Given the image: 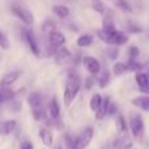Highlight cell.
<instances>
[{
  "label": "cell",
  "mask_w": 149,
  "mask_h": 149,
  "mask_svg": "<svg viewBox=\"0 0 149 149\" xmlns=\"http://www.w3.org/2000/svg\"><path fill=\"white\" fill-rule=\"evenodd\" d=\"M10 10H12L13 15H15L20 21H22L26 26H30V25H33L34 24L33 13H31L26 7L15 3V4H12V7H10Z\"/></svg>",
  "instance_id": "obj_3"
},
{
  "label": "cell",
  "mask_w": 149,
  "mask_h": 149,
  "mask_svg": "<svg viewBox=\"0 0 149 149\" xmlns=\"http://www.w3.org/2000/svg\"><path fill=\"white\" fill-rule=\"evenodd\" d=\"M94 76H90V77H88L86 80H85V89H88V90H90L92 89V86L94 85Z\"/></svg>",
  "instance_id": "obj_35"
},
{
  "label": "cell",
  "mask_w": 149,
  "mask_h": 149,
  "mask_svg": "<svg viewBox=\"0 0 149 149\" xmlns=\"http://www.w3.org/2000/svg\"><path fill=\"white\" fill-rule=\"evenodd\" d=\"M110 72H109L107 70L105 71H101L100 73V79H98V85H100V88H106L109 85V82H110Z\"/></svg>",
  "instance_id": "obj_23"
},
{
  "label": "cell",
  "mask_w": 149,
  "mask_h": 149,
  "mask_svg": "<svg viewBox=\"0 0 149 149\" xmlns=\"http://www.w3.org/2000/svg\"><path fill=\"white\" fill-rule=\"evenodd\" d=\"M102 30L105 31V33H107V34L115 33V31H116V26H115V24H114L111 16L106 15V17L103 18V21H102Z\"/></svg>",
  "instance_id": "obj_17"
},
{
  "label": "cell",
  "mask_w": 149,
  "mask_h": 149,
  "mask_svg": "<svg viewBox=\"0 0 149 149\" xmlns=\"http://www.w3.org/2000/svg\"><path fill=\"white\" fill-rule=\"evenodd\" d=\"M140 55V50L137 46H130L128 50H127V58H128L130 62H132V60H137V58H139Z\"/></svg>",
  "instance_id": "obj_29"
},
{
  "label": "cell",
  "mask_w": 149,
  "mask_h": 149,
  "mask_svg": "<svg viewBox=\"0 0 149 149\" xmlns=\"http://www.w3.org/2000/svg\"><path fill=\"white\" fill-rule=\"evenodd\" d=\"M82 64H84L85 70L90 76H97L102 71V65H101L100 60L94 56H84L82 58Z\"/></svg>",
  "instance_id": "obj_6"
},
{
  "label": "cell",
  "mask_w": 149,
  "mask_h": 149,
  "mask_svg": "<svg viewBox=\"0 0 149 149\" xmlns=\"http://www.w3.org/2000/svg\"><path fill=\"white\" fill-rule=\"evenodd\" d=\"M54 59L56 62V64L59 65H65L68 63H71L73 60V56L71 54V51L67 49V47H60V49L56 50L54 55Z\"/></svg>",
  "instance_id": "obj_8"
},
{
  "label": "cell",
  "mask_w": 149,
  "mask_h": 149,
  "mask_svg": "<svg viewBox=\"0 0 149 149\" xmlns=\"http://www.w3.org/2000/svg\"><path fill=\"white\" fill-rule=\"evenodd\" d=\"M49 115L52 120H58L60 118V106L56 97H54L49 103Z\"/></svg>",
  "instance_id": "obj_15"
},
{
  "label": "cell",
  "mask_w": 149,
  "mask_h": 149,
  "mask_svg": "<svg viewBox=\"0 0 149 149\" xmlns=\"http://www.w3.org/2000/svg\"><path fill=\"white\" fill-rule=\"evenodd\" d=\"M130 30L132 31V33H141V28H139V26L136 25H130Z\"/></svg>",
  "instance_id": "obj_37"
},
{
  "label": "cell",
  "mask_w": 149,
  "mask_h": 149,
  "mask_svg": "<svg viewBox=\"0 0 149 149\" xmlns=\"http://www.w3.org/2000/svg\"><path fill=\"white\" fill-rule=\"evenodd\" d=\"M39 137H41L42 143L46 147H51L52 145V134L49 128H41L39 130Z\"/></svg>",
  "instance_id": "obj_18"
},
{
  "label": "cell",
  "mask_w": 149,
  "mask_h": 149,
  "mask_svg": "<svg viewBox=\"0 0 149 149\" xmlns=\"http://www.w3.org/2000/svg\"><path fill=\"white\" fill-rule=\"evenodd\" d=\"M17 127V122L15 119H8V120L0 122V135H9Z\"/></svg>",
  "instance_id": "obj_14"
},
{
  "label": "cell",
  "mask_w": 149,
  "mask_h": 149,
  "mask_svg": "<svg viewBox=\"0 0 149 149\" xmlns=\"http://www.w3.org/2000/svg\"><path fill=\"white\" fill-rule=\"evenodd\" d=\"M93 135H94V130L92 127H85L82 130V132L76 137V144H77V149H85L88 145L90 144L93 139Z\"/></svg>",
  "instance_id": "obj_7"
},
{
  "label": "cell",
  "mask_w": 149,
  "mask_h": 149,
  "mask_svg": "<svg viewBox=\"0 0 149 149\" xmlns=\"http://www.w3.org/2000/svg\"><path fill=\"white\" fill-rule=\"evenodd\" d=\"M113 72L116 76H120V74H124L126 72H128V68H127V64L123 62H116L115 64L113 65Z\"/></svg>",
  "instance_id": "obj_26"
},
{
  "label": "cell",
  "mask_w": 149,
  "mask_h": 149,
  "mask_svg": "<svg viewBox=\"0 0 149 149\" xmlns=\"http://www.w3.org/2000/svg\"><path fill=\"white\" fill-rule=\"evenodd\" d=\"M131 103L137 109H141L144 111H149V95L148 94L136 95V97L132 98Z\"/></svg>",
  "instance_id": "obj_12"
},
{
  "label": "cell",
  "mask_w": 149,
  "mask_h": 149,
  "mask_svg": "<svg viewBox=\"0 0 149 149\" xmlns=\"http://www.w3.org/2000/svg\"><path fill=\"white\" fill-rule=\"evenodd\" d=\"M49 43L51 47H54V49H60V47L64 46L65 43V37L63 33H60V31H52V33L49 34Z\"/></svg>",
  "instance_id": "obj_10"
},
{
  "label": "cell",
  "mask_w": 149,
  "mask_h": 149,
  "mask_svg": "<svg viewBox=\"0 0 149 149\" xmlns=\"http://www.w3.org/2000/svg\"><path fill=\"white\" fill-rule=\"evenodd\" d=\"M0 94H1L4 102H7V101H13V98H15V92H13L10 88H0Z\"/></svg>",
  "instance_id": "obj_28"
},
{
  "label": "cell",
  "mask_w": 149,
  "mask_h": 149,
  "mask_svg": "<svg viewBox=\"0 0 149 149\" xmlns=\"http://www.w3.org/2000/svg\"><path fill=\"white\" fill-rule=\"evenodd\" d=\"M130 130H131L132 136L136 140H141L144 136V120H143L141 115L139 114H134L130 119Z\"/></svg>",
  "instance_id": "obj_4"
},
{
  "label": "cell",
  "mask_w": 149,
  "mask_h": 149,
  "mask_svg": "<svg viewBox=\"0 0 149 149\" xmlns=\"http://www.w3.org/2000/svg\"><path fill=\"white\" fill-rule=\"evenodd\" d=\"M118 113V105L114 102H110V105H109V110H107V115L113 116L115 115V114Z\"/></svg>",
  "instance_id": "obj_34"
},
{
  "label": "cell",
  "mask_w": 149,
  "mask_h": 149,
  "mask_svg": "<svg viewBox=\"0 0 149 149\" xmlns=\"http://www.w3.org/2000/svg\"><path fill=\"white\" fill-rule=\"evenodd\" d=\"M4 102V100H3V97H1V94H0V106H1V103Z\"/></svg>",
  "instance_id": "obj_38"
},
{
  "label": "cell",
  "mask_w": 149,
  "mask_h": 149,
  "mask_svg": "<svg viewBox=\"0 0 149 149\" xmlns=\"http://www.w3.org/2000/svg\"><path fill=\"white\" fill-rule=\"evenodd\" d=\"M110 1L114 4V7L120 9L122 12H132V7L130 5V3L127 0H110Z\"/></svg>",
  "instance_id": "obj_20"
},
{
  "label": "cell",
  "mask_w": 149,
  "mask_h": 149,
  "mask_svg": "<svg viewBox=\"0 0 149 149\" xmlns=\"http://www.w3.org/2000/svg\"><path fill=\"white\" fill-rule=\"evenodd\" d=\"M0 47L3 50H7L9 47V41H8V37L5 36L3 31H0Z\"/></svg>",
  "instance_id": "obj_33"
},
{
  "label": "cell",
  "mask_w": 149,
  "mask_h": 149,
  "mask_svg": "<svg viewBox=\"0 0 149 149\" xmlns=\"http://www.w3.org/2000/svg\"><path fill=\"white\" fill-rule=\"evenodd\" d=\"M33 116H34V119H36V120H38V122L46 120V113H45V110L42 107L33 110Z\"/></svg>",
  "instance_id": "obj_32"
},
{
  "label": "cell",
  "mask_w": 149,
  "mask_h": 149,
  "mask_svg": "<svg viewBox=\"0 0 149 149\" xmlns=\"http://www.w3.org/2000/svg\"><path fill=\"white\" fill-rule=\"evenodd\" d=\"M102 100L103 98L101 97V94H98V93H95V94L92 95V98H90V102H89V106H90V110L92 111H97L98 107L101 106V103H102Z\"/></svg>",
  "instance_id": "obj_22"
},
{
  "label": "cell",
  "mask_w": 149,
  "mask_h": 149,
  "mask_svg": "<svg viewBox=\"0 0 149 149\" xmlns=\"http://www.w3.org/2000/svg\"><path fill=\"white\" fill-rule=\"evenodd\" d=\"M52 10H54V13L59 18H67L68 16H70V8L65 7V5H62V4L54 5V7H52Z\"/></svg>",
  "instance_id": "obj_19"
},
{
  "label": "cell",
  "mask_w": 149,
  "mask_h": 149,
  "mask_svg": "<svg viewBox=\"0 0 149 149\" xmlns=\"http://www.w3.org/2000/svg\"><path fill=\"white\" fill-rule=\"evenodd\" d=\"M80 89H81V79L76 72L70 71L67 74V80H65V86L64 93H63V100H64V105L70 107L77 97Z\"/></svg>",
  "instance_id": "obj_1"
},
{
  "label": "cell",
  "mask_w": 149,
  "mask_h": 149,
  "mask_svg": "<svg viewBox=\"0 0 149 149\" xmlns=\"http://www.w3.org/2000/svg\"><path fill=\"white\" fill-rule=\"evenodd\" d=\"M106 55H107L111 60H116L118 56H119L118 46H109L107 49H106Z\"/></svg>",
  "instance_id": "obj_31"
},
{
  "label": "cell",
  "mask_w": 149,
  "mask_h": 149,
  "mask_svg": "<svg viewBox=\"0 0 149 149\" xmlns=\"http://www.w3.org/2000/svg\"><path fill=\"white\" fill-rule=\"evenodd\" d=\"M92 7L100 15H106L107 13V8H106L105 3L102 0H92Z\"/></svg>",
  "instance_id": "obj_24"
},
{
  "label": "cell",
  "mask_w": 149,
  "mask_h": 149,
  "mask_svg": "<svg viewBox=\"0 0 149 149\" xmlns=\"http://www.w3.org/2000/svg\"><path fill=\"white\" fill-rule=\"evenodd\" d=\"M55 28H56V24L51 18H46L45 22L42 24V31L43 33H47V34L52 33V31H55Z\"/></svg>",
  "instance_id": "obj_25"
},
{
  "label": "cell",
  "mask_w": 149,
  "mask_h": 149,
  "mask_svg": "<svg viewBox=\"0 0 149 149\" xmlns=\"http://www.w3.org/2000/svg\"><path fill=\"white\" fill-rule=\"evenodd\" d=\"M22 38H24V41L26 42V45L29 46L30 51L33 52L37 58H41L42 56V52H41L42 50H41V47H39L38 41H37V38H36V36H34L33 30H30L29 28L24 29V30H22Z\"/></svg>",
  "instance_id": "obj_5"
},
{
  "label": "cell",
  "mask_w": 149,
  "mask_h": 149,
  "mask_svg": "<svg viewBox=\"0 0 149 149\" xmlns=\"http://www.w3.org/2000/svg\"><path fill=\"white\" fill-rule=\"evenodd\" d=\"M20 149H34V145L31 144V143L29 141V140H25V141L21 143Z\"/></svg>",
  "instance_id": "obj_36"
},
{
  "label": "cell",
  "mask_w": 149,
  "mask_h": 149,
  "mask_svg": "<svg viewBox=\"0 0 149 149\" xmlns=\"http://www.w3.org/2000/svg\"><path fill=\"white\" fill-rule=\"evenodd\" d=\"M115 124H116V130H118L120 134H124L127 131V123H126V119L122 114H118L115 119Z\"/></svg>",
  "instance_id": "obj_27"
},
{
  "label": "cell",
  "mask_w": 149,
  "mask_h": 149,
  "mask_svg": "<svg viewBox=\"0 0 149 149\" xmlns=\"http://www.w3.org/2000/svg\"><path fill=\"white\" fill-rule=\"evenodd\" d=\"M97 36L101 41L105 42L109 46H122V45H124L128 41L127 34H124L123 31H120V30H116L115 33L107 34V33H105L102 29H100V30L97 31Z\"/></svg>",
  "instance_id": "obj_2"
},
{
  "label": "cell",
  "mask_w": 149,
  "mask_h": 149,
  "mask_svg": "<svg viewBox=\"0 0 149 149\" xmlns=\"http://www.w3.org/2000/svg\"><path fill=\"white\" fill-rule=\"evenodd\" d=\"M110 102L111 101H110L109 97H105L102 100L101 106L98 107V110L95 111V119H97V120H102V119L107 115V110H109V105H110Z\"/></svg>",
  "instance_id": "obj_16"
},
{
  "label": "cell",
  "mask_w": 149,
  "mask_h": 149,
  "mask_svg": "<svg viewBox=\"0 0 149 149\" xmlns=\"http://www.w3.org/2000/svg\"><path fill=\"white\" fill-rule=\"evenodd\" d=\"M135 81H136L139 89L143 93H149V72H139L135 76Z\"/></svg>",
  "instance_id": "obj_11"
},
{
  "label": "cell",
  "mask_w": 149,
  "mask_h": 149,
  "mask_svg": "<svg viewBox=\"0 0 149 149\" xmlns=\"http://www.w3.org/2000/svg\"><path fill=\"white\" fill-rule=\"evenodd\" d=\"M28 103L31 107V110H36V109L42 107V103H43V95L39 92H33L28 95Z\"/></svg>",
  "instance_id": "obj_13"
},
{
  "label": "cell",
  "mask_w": 149,
  "mask_h": 149,
  "mask_svg": "<svg viewBox=\"0 0 149 149\" xmlns=\"http://www.w3.org/2000/svg\"><path fill=\"white\" fill-rule=\"evenodd\" d=\"M92 42H93V37L90 34H82V36H80L77 38L76 45L79 47H88L92 45Z\"/></svg>",
  "instance_id": "obj_21"
},
{
  "label": "cell",
  "mask_w": 149,
  "mask_h": 149,
  "mask_svg": "<svg viewBox=\"0 0 149 149\" xmlns=\"http://www.w3.org/2000/svg\"><path fill=\"white\" fill-rule=\"evenodd\" d=\"M64 144H65V149H77L76 137H72L70 134L64 135Z\"/></svg>",
  "instance_id": "obj_30"
},
{
  "label": "cell",
  "mask_w": 149,
  "mask_h": 149,
  "mask_svg": "<svg viewBox=\"0 0 149 149\" xmlns=\"http://www.w3.org/2000/svg\"><path fill=\"white\" fill-rule=\"evenodd\" d=\"M20 76H21V71H10V72H8L7 74H4V76L1 77V80H0V88L12 86V85L20 79Z\"/></svg>",
  "instance_id": "obj_9"
}]
</instances>
